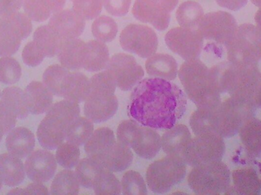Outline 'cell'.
Listing matches in <instances>:
<instances>
[{"label":"cell","instance_id":"55","mask_svg":"<svg viewBox=\"0 0 261 195\" xmlns=\"http://www.w3.org/2000/svg\"><path fill=\"white\" fill-rule=\"evenodd\" d=\"M24 191L26 194L47 195L50 194L47 187L40 182H33V183L29 184L24 188Z\"/></svg>","mask_w":261,"mask_h":195},{"label":"cell","instance_id":"58","mask_svg":"<svg viewBox=\"0 0 261 195\" xmlns=\"http://www.w3.org/2000/svg\"><path fill=\"white\" fill-rule=\"evenodd\" d=\"M8 194H26L25 191L24 189H22V188H15V189L12 190V191H9L8 193Z\"/></svg>","mask_w":261,"mask_h":195},{"label":"cell","instance_id":"7","mask_svg":"<svg viewBox=\"0 0 261 195\" xmlns=\"http://www.w3.org/2000/svg\"><path fill=\"white\" fill-rule=\"evenodd\" d=\"M187 175V163L180 156L167 155L150 164L146 180L150 191L164 194L180 183Z\"/></svg>","mask_w":261,"mask_h":195},{"label":"cell","instance_id":"37","mask_svg":"<svg viewBox=\"0 0 261 195\" xmlns=\"http://www.w3.org/2000/svg\"><path fill=\"white\" fill-rule=\"evenodd\" d=\"M204 15V11L199 3L194 1L182 3L176 11V20L181 27L197 29Z\"/></svg>","mask_w":261,"mask_h":195},{"label":"cell","instance_id":"46","mask_svg":"<svg viewBox=\"0 0 261 195\" xmlns=\"http://www.w3.org/2000/svg\"><path fill=\"white\" fill-rule=\"evenodd\" d=\"M122 193L124 195H146L147 187L142 176L135 171L127 172L121 182Z\"/></svg>","mask_w":261,"mask_h":195},{"label":"cell","instance_id":"18","mask_svg":"<svg viewBox=\"0 0 261 195\" xmlns=\"http://www.w3.org/2000/svg\"><path fill=\"white\" fill-rule=\"evenodd\" d=\"M87 45L79 38L66 40L58 53V60L63 67L69 70L84 68L87 58Z\"/></svg>","mask_w":261,"mask_h":195},{"label":"cell","instance_id":"54","mask_svg":"<svg viewBox=\"0 0 261 195\" xmlns=\"http://www.w3.org/2000/svg\"><path fill=\"white\" fill-rule=\"evenodd\" d=\"M221 7L231 11H238L246 6L248 0H216Z\"/></svg>","mask_w":261,"mask_h":195},{"label":"cell","instance_id":"36","mask_svg":"<svg viewBox=\"0 0 261 195\" xmlns=\"http://www.w3.org/2000/svg\"><path fill=\"white\" fill-rule=\"evenodd\" d=\"M79 180L76 173L66 169L60 172L55 177L50 186V194L52 195H76L80 191Z\"/></svg>","mask_w":261,"mask_h":195},{"label":"cell","instance_id":"24","mask_svg":"<svg viewBox=\"0 0 261 195\" xmlns=\"http://www.w3.org/2000/svg\"><path fill=\"white\" fill-rule=\"evenodd\" d=\"M247 154L251 158L261 156V120L253 117L246 121L239 133Z\"/></svg>","mask_w":261,"mask_h":195},{"label":"cell","instance_id":"30","mask_svg":"<svg viewBox=\"0 0 261 195\" xmlns=\"http://www.w3.org/2000/svg\"><path fill=\"white\" fill-rule=\"evenodd\" d=\"M260 180L258 174L253 168L239 169L231 173V186L236 194L258 195Z\"/></svg>","mask_w":261,"mask_h":195},{"label":"cell","instance_id":"38","mask_svg":"<svg viewBox=\"0 0 261 195\" xmlns=\"http://www.w3.org/2000/svg\"><path fill=\"white\" fill-rule=\"evenodd\" d=\"M94 131L93 122L89 118L78 117L70 126L65 141L81 147L84 145Z\"/></svg>","mask_w":261,"mask_h":195},{"label":"cell","instance_id":"14","mask_svg":"<svg viewBox=\"0 0 261 195\" xmlns=\"http://www.w3.org/2000/svg\"><path fill=\"white\" fill-rule=\"evenodd\" d=\"M70 123L59 115L47 113L38 126L37 136L40 145L47 150L58 148L64 143Z\"/></svg>","mask_w":261,"mask_h":195},{"label":"cell","instance_id":"39","mask_svg":"<svg viewBox=\"0 0 261 195\" xmlns=\"http://www.w3.org/2000/svg\"><path fill=\"white\" fill-rule=\"evenodd\" d=\"M190 124L196 136L205 133L217 134L214 109L198 108L190 117Z\"/></svg>","mask_w":261,"mask_h":195},{"label":"cell","instance_id":"17","mask_svg":"<svg viewBox=\"0 0 261 195\" xmlns=\"http://www.w3.org/2000/svg\"><path fill=\"white\" fill-rule=\"evenodd\" d=\"M236 67V76L228 95L252 102L253 96L261 79V73L254 69Z\"/></svg>","mask_w":261,"mask_h":195},{"label":"cell","instance_id":"20","mask_svg":"<svg viewBox=\"0 0 261 195\" xmlns=\"http://www.w3.org/2000/svg\"><path fill=\"white\" fill-rule=\"evenodd\" d=\"M6 146L9 153L20 159H24L35 149V135L26 127L13 128L7 133Z\"/></svg>","mask_w":261,"mask_h":195},{"label":"cell","instance_id":"27","mask_svg":"<svg viewBox=\"0 0 261 195\" xmlns=\"http://www.w3.org/2000/svg\"><path fill=\"white\" fill-rule=\"evenodd\" d=\"M66 0H24V12L32 21L42 22L63 10Z\"/></svg>","mask_w":261,"mask_h":195},{"label":"cell","instance_id":"26","mask_svg":"<svg viewBox=\"0 0 261 195\" xmlns=\"http://www.w3.org/2000/svg\"><path fill=\"white\" fill-rule=\"evenodd\" d=\"M132 13L138 21L150 23L158 31L166 30L170 24V13L152 7L143 0L135 1Z\"/></svg>","mask_w":261,"mask_h":195},{"label":"cell","instance_id":"12","mask_svg":"<svg viewBox=\"0 0 261 195\" xmlns=\"http://www.w3.org/2000/svg\"><path fill=\"white\" fill-rule=\"evenodd\" d=\"M203 41V37L197 29L174 27L165 35V42L169 48L186 61L200 57Z\"/></svg>","mask_w":261,"mask_h":195},{"label":"cell","instance_id":"31","mask_svg":"<svg viewBox=\"0 0 261 195\" xmlns=\"http://www.w3.org/2000/svg\"><path fill=\"white\" fill-rule=\"evenodd\" d=\"M116 142L113 130L108 127H101L93 131L84 144V150L88 157L96 159L111 148Z\"/></svg>","mask_w":261,"mask_h":195},{"label":"cell","instance_id":"25","mask_svg":"<svg viewBox=\"0 0 261 195\" xmlns=\"http://www.w3.org/2000/svg\"><path fill=\"white\" fill-rule=\"evenodd\" d=\"M24 165L20 158L11 153L0 155V176L3 184L15 187L22 183L25 178Z\"/></svg>","mask_w":261,"mask_h":195},{"label":"cell","instance_id":"21","mask_svg":"<svg viewBox=\"0 0 261 195\" xmlns=\"http://www.w3.org/2000/svg\"><path fill=\"white\" fill-rule=\"evenodd\" d=\"M162 147L161 137L154 129L141 126L130 148L140 157L151 159L158 155Z\"/></svg>","mask_w":261,"mask_h":195},{"label":"cell","instance_id":"49","mask_svg":"<svg viewBox=\"0 0 261 195\" xmlns=\"http://www.w3.org/2000/svg\"><path fill=\"white\" fill-rule=\"evenodd\" d=\"M44 58V53L34 41L28 43L23 49V61L29 67H37L42 63Z\"/></svg>","mask_w":261,"mask_h":195},{"label":"cell","instance_id":"4","mask_svg":"<svg viewBox=\"0 0 261 195\" xmlns=\"http://www.w3.org/2000/svg\"><path fill=\"white\" fill-rule=\"evenodd\" d=\"M256 110L253 103L244 98L230 96L222 101L214 109L217 134L224 139L239 134L244 124L256 116Z\"/></svg>","mask_w":261,"mask_h":195},{"label":"cell","instance_id":"6","mask_svg":"<svg viewBox=\"0 0 261 195\" xmlns=\"http://www.w3.org/2000/svg\"><path fill=\"white\" fill-rule=\"evenodd\" d=\"M90 93L84 104V114L93 123H102L114 116L119 107L115 95L117 86L104 78L91 79Z\"/></svg>","mask_w":261,"mask_h":195},{"label":"cell","instance_id":"19","mask_svg":"<svg viewBox=\"0 0 261 195\" xmlns=\"http://www.w3.org/2000/svg\"><path fill=\"white\" fill-rule=\"evenodd\" d=\"M133 158V153L130 147L118 141L95 160L99 162L106 170L113 173H120L132 165Z\"/></svg>","mask_w":261,"mask_h":195},{"label":"cell","instance_id":"44","mask_svg":"<svg viewBox=\"0 0 261 195\" xmlns=\"http://www.w3.org/2000/svg\"><path fill=\"white\" fill-rule=\"evenodd\" d=\"M81 156V150L79 147L70 143L66 142L61 144L57 148V162L64 169L73 168L77 165Z\"/></svg>","mask_w":261,"mask_h":195},{"label":"cell","instance_id":"57","mask_svg":"<svg viewBox=\"0 0 261 195\" xmlns=\"http://www.w3.org/2000/svg\"><path fill=\"white\" fill-rule=\"evenodd\" d=\"M256 27H257L261 33V7L259 8L258 11L255 15Z\"/></svg>","mask_w":261,"mask_h":195},{"label":"cell","instance_id":"28","mask_svg":"<svg viewBox=\"0 0 261 195\" xmlns=\"http://www.w3.org/2000/svg\"><path fill=\"white\" fill-rule=\"evenodd\" d=\"M192 139L188 127L184 124H176L167 130L161 138L164 153L172 156H180L184 147Z\"/></svg>","mask_w":261,"mask_h":195},{"label":"cell","instance_id":"15","mask_svg":"<svg viewBox=\"0 0 261 195\" xmlns=\"http://www.w3.org/2000/svg\"><path fill=\"white\" fill-rule=\"evenodd\" d=\"M57 164L56 158L49 150L44 149L32 152L24 162L26 176L32 182H48L55 176Z\"/></svg>","mask_w":261,"mask_h":195},{"label":"cell","instance_id":"48","mask_svg":"<svg viewBox=\"0 0 261 195\" xmlns=\"http://www.w3.org/2000/svg\"><path fill=\"white\" fill-rule=\"evenodd\" d=\"M140 127L141 125L136 121L125 120L122 121L117 129L118 141L130 148Z\"/></svg>","mask_w":261,"mask_h":195},{"label":"cell","instance_id":"40","mask_svg":"<svg viewBox=\"0 0 261 195\" xmlns=\"http://www.w3.org/2000/svg\"><path fill=\"white\" fill-rule=\"evenodd\" d=\"M95 194L119 195L122 193L121 183L113 172L103 169L95 178L93 185Z\"/></svg>","mask_w":261,"mask_h":195},{"label":"cell","instance_id":"35","mask_svg":"<svg viewBox=\"0 0 261 195\" xmlns=\"http://www.w3.org/2000/svg\"><path fill=\"white\" fill-rule=\"evenodd\" d=\"M87 53L84 69L89 72L104 70L110 61L108 47L102 41H90L87 43Z\"/></svg>","mask_w":261,"mask_h":195},{"label":"cell","instance_id":"41","mask_svg":"<svg viewBox=\"0 0 261 195\" xmlns=\"http://www.w3.org/2000/svg\"><path fill=\"white\" fill-rule=\"evenodd\" d=\"M69 73V70L62 65L55 64L50 66L43 74V83L54 96L62 97L63 84Z\"/></svg>","mask_w":261,"mask_h":195},{"label":"cell","instance_id":"23","mask_svg":"<svg viewBox=\"0 0 261 195\" xmlns=\"http://www.w3.org/2000/svg\"><path fill=\"white\" fill-rule=\"evenodd\" d=\"M145 67L149 76L166 80H173L178 73L176 60L166 53H154L147 58Z\"/></svg>","mask_w":261,"mask_h":195},{"label":"cell","instance_id":"60","mask_svg":"<svg viewBox=\"0 0 261 195\" xmlns=\"http://www.w3.org/2000/svg\"><path fill=\"white\" fill-rule=\"evenodd\" d=\"M251 2L257 7H261V0H251Z\"/></svg>","mask_w":261,"mask_h":195},{"label":"cell","instance_id":"1","mask_svg":"<svg viewBox=\"0 0 261 195\" xmlns=\"http://www.w3.org/2000/svg\"><path fill=\"white\" fill-rule=\"evenodd\" d=\"M187 106V96L177 85L161 78H145L132 91L128 112L144 127L168 130L182 118Z\"/></svg>","mask_w":261,"mask_h":195},{"label":"cell","instance_id":"43","mask_svg":"<svg viewBox=\"0 0 261 195\" xmlns=\"http://www.w3.org/2000/svg\"><path fill=\"white\" fill-rule=\"evenodd\" d=\"M93 36L103 43L111 42L116 38L118 33V25L111 17H98L92 24Z\"/></svg>","mask_w":261,"mask_h":195},{"label":"cell","instance_id":"61","mask_svg":"<svg viewBox=\"0 0 261 195\" xmlns=\"http://www.w3.org/2000/svg\"><path fill=\"white\" fill-rule=\"evenodd\" d=\"M3 179H2L1 176H0V190L2 189V187H3Z\"/></svg>","mask_w":261,"mask_h":195},{"label":"cell","instance_id":"8","mask_svg":"<svg viewBox=\"0 0 261 195\" xmlns=\"http://www.w3.org/2000/svg\"><path fill=\"white\" fill-rule=\"evenodd\" d=\"M225 153L224 138L216 133H205L192 138L184 147L181 157L193 168L221 161Z\"/></svg>","mask_w":261,"mask_h":195},{"label":"cell","instance_id":"13","mask_svg":"<svg viewBox=\"0 0 261 195\" xmlns=\"http://www.w3.org/2000/svg\"><path fill=\"white\" fill-rule=\"evenodd\" d=\"M116 80L117 87L122 91L133 89L144 75V70L134 57L125 53H116L110 58L105 69Z\"/></svg>","mask_w":261,"mask_h":195},{"label":"cell","instance_id":"51","mask_svg":"<svg viewBox=\"0 0 261 195\" xmlns=\"http://www.w3.org/2000/svg\"><path fill=\"white\" fill-rule=\"evenodd\" d=\"M16 119L13 112L0 100V123L4 127L5 134L15 128Z\"/></svg>","mask_w":261,"mask_h":195},{"label":"cell","instance_id":"42","mask_svg":"<svg viewBox=\"0 0 261 195\" xmlns=\"http://www.w3.org/2000/svg\"><path fill=\"white\" fill-rule=\"evenodd\" d=\"M103 169V166L95 159L90 157L84 158L80 160L76 165L75 173L81 185L84 188H93L96 175Z\"/></svg>","mask_w":261,"mask_h":195},{"label":"cell","instance_id":"32","mask_svg":"<svg viewBox=\"0 0 261 195\" xmlns=\"http://www.w3.org/2000/svg\"><path fill=\"white\" fill-rule=\"evenodd\" d=\"M236 72V66L229 61L219 63L208 70L210 82L221 94H228L234 82Z\"/></svg>","mask_w":261,"mask_h":195},{"label":"cell","instance_id":"2","mask_svg":"<svg viewBox=\"0 0 261 195\" xmlns=\"http://www.w3.org/2000/svg\"><path fill=\"white\" fill-rule=\"evenodd\" d=\"M210 69L198 59L185 61L178 71L186 95L198 108L216 109L222 102L221 93L212 85Z\"/></svg>","mask_w":261,"mask_h":195},{"label":"cell","instance_id":"59","mask_svg":"<svg viewBox=\"0 0 261 195\" xmlns=\"http://www.w3.org/2000/svg\"><path fill=\"white\" fill-rule=\"evenodd\" d=\"M5 134V130L4 127L2 125L1 123H0V142H1L2 139H3V135Z\"/></svg>","mask_w":261,"mask_h":195},{"label":"cell","instance_id":"5","mask_svg":"<svg viewBox=\"0 0 261 195\" xmlns=\"http://www.w3.org/2000/svg\"><path fill=\"white\" fill-rule=\"evenodd\" d=\"M188 184L196 194H225L231 185V172L222 160L193 167Z\"/></svg>","mask_w":261,"mask_h":195},{"label":"cell","instance_id":"62","mask_svg":"<svg viewBox=\"0 0 261 195\" xmlns=\"http://www.w3.org/2000/svg\"><path fill=\"white\" fill-rule=\"evenodd\" d=\"M259 194L261 195V179L260 180V190H259Z\"/></svg>","mask_w":261,"mask_h":195},{"label":"cell","instance_id":"10","mask_svg":"<svg viewBox=\"0 0 261 195\" xmlns=\"http://www.w3.org/2000/svg\"><path fill=\"white\" fill-rule=\"evenodd\" d=\"M239 25L231 14L224 11L203 15L197 29L204 39L212 41L226 48L236 36Z\"/></svg>","mask_w":261,"mask_h":195},{"label":"cell","instance_id":"64","mask_svg":"<svg viewBox=\"0 0 261 195\" xmlns=\"http://www.w3.org/2000/svg\"><path fill=\"white\" fill-rule=\"evenodd\" d=\"M70 1H73V0H70Z\"/></svg>","mask_w":261,"mask_h":195},{"label":"cell","instance_id":"33","mask_svg":"<svg viewBox=\"0 0 261 195\" xmlns=\"http://www.w3.org/2000/svg\"><path fill=\"white\" fill-rule=\"evenodd\" d=\"M0 100L18 119H24L29 116L30 104L25 91L18 87H7L2 92Z\"/></svg>","mask_w":261,"mask_h":195},{"label":"cell","instance_id":"3","mask_svg":"<svg viewBox=\"0 0 261 195\" xmlns=\"http://www.w3.org/2000/svg\"><path fill=\"white\" fill-rule=\"evenodd\" d=\"M226 50L228 61L231 64L254 69L261 73V33L254 24L239 25Z\"/></svg>","mask_w":261,"mask_h":195},{"label":"cell","instance_id":"45","mask_svg":"<svg viewBox=\"0 0 261 195\" xmlns=\"http://www.w3.org/2000/svg\"><path fill=\"white\" fill-rule=\"evenodd\" d=\"M21 76V66L15 58L10 56L0 58V82L13 85L18 82Z\"/></svg>","mask_w":261,"mask_h":195},{"label":"cell","instance_id":"22","mask_svg":"<svg viewBox=\"0 0 261 195\" xmlns=\"http://www.w3.org/2000/svg\"><path fill=\"white\" fill-rule=\"evenodd\" d=\"M90 79L80 72L69 73L62 87V97L68 101H85L90 93Z\"/></svg>","mask_w":261,"mask_h":195},{"label":"cell","instance_id":"9","mask_svg":"<svg viewBox=\"0 0 261 195\" xmlns=\"http://www.w3.org/2000/svg\"><path fill=\"white\" fill-rule=\"evenodd\" d=\"M32 31V20L26 14L16 12L0 17V57L16 53Z\"/></svg>","mask_w":261,"mask_h":195},{"label":"cell","instance_id":"50","mask_svg":"<svg viewBox=\"0 0 261 195\" xmlns=\"http://www.w3.org/2000/svg\"><path fill=\"white\" fill-rule=\"evenodd\" d=\"M102 3L109 13L113 16L121 17L128 13L132 0H102Z\"/></svg>","mask_w":261,"mask_h":195},{"label":"cell","instance_id":"52","mask_svg":"<svg viewBox=\"0 0 261 195\" xmlns=\"http://www.w3.org/2000/svg\"><path fill=\"white\" fill-rule=\"evenodd\" d=\"M24 0H0V17L18 12Z\"/></svg>","mask_w":261,"mask_h":195},{"label":"cell","instance_id":"16","mask_svg":"<svg viewBox=\"0 0 261 195\" xmlns=\"http://www.w3.org/2000/svg\"><path fill=\"white\" fill-rule=\"evenodd\" d=\"M48 24L66 41L81 36L85 29L86 21L74 11L66 9L53 14Z\"/></svg>","mask_w":261,"mask_h":195},{"label":"cell","instance_id":"53","mask_svg":"<svg viewBox=\"0 0 261 195\" xmlns=\"http://www.w3.org/2000/svg\"><path fill=\"white\" fill-rule=\"evenodd\" d=\"M152 7L156 8L164 12H170L177 6L179 0H143Z\"/></svg>","mask_w":261,"mask_h":195},{"label":"cell","instance_id":"56","mask_svg":"<svg viewBox=\"0 0 261 195\" xmlns=\"http://www.w3.org/2000/svg\"><path fill=\"white\" fill-rule=\"evenodd\" d=\"M252 103L256 108H261V79L252 98Z\"/></svg>","mask_w":261,"mask_h":195},{"label":"cell","instance_id":"11","mask_svg":"<svg viewBox=\"0 0 261 195\" xmlns=\"http://www.w3.org/2000/svg\"><path fill=\"white\" fill-rule=\"evenodd\" d=\"M122 49L140 58H148L156 53L158 38L151 27L142 24H130L120 35Z\"/></svg>","mask_w":261,"mask_h":195},{"label":"cell","instance_id":"63","mask_svg":"<svg viewBox=\"0 0 261 195\" xmlns=\"http://www.w3.org/2000/svg\"><path fill=\"white\" fill-rule=\"evenodd\" d=\"M0 96H1V92H0Z\"/></svg>","mask_w":261,"mask_h":195},{"label":"cell","instance_id":"34","mask_svg":"<svg viewBox=\"0 0 261 195\" xmlns=\"http://www.w3.org/2000/svg\"><path fill=\"white\" fill-rule=\"evenodd\" d=\"M36 43L44 56L53 58L58 55L64 40L50 25H42L36 29L33 35Z\"/></svg>","mask_w":261,"mask_h":195},{"label":"cell","instance_id":"47","mask_svg":"<svg viewBox=\"0 0 261 195\" xmlns=\"http://www.w3.org/2000/svg\"><path fill=\"white\" fill-rule=\"evenodd\" d=\"M73 10L87 20L99 16L102 9V0H73Z\"/></svg>","mask_w":261,"mask_h":195},{"label":"cell","instance_id":"29","mask_svg":"<svg viewBox=\"0 0 261 195\" xmlns=\"http://www.w3.org/2000/svg\"><path fill=\"white\" fill-rule=\"evenodd\" d=\"M26 94L30 104V113L32 115H41L47 113L53 104L51 92L43 82H30L25 88Z\"/></svg>","mask_w":261,"mask_h":195}]
</instances>
